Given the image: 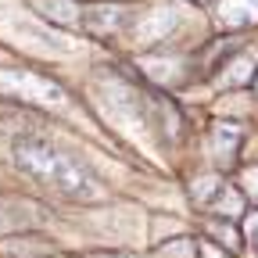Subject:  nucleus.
Listing matches in <instances>:
<instances>
[{"instance_id":"obj_6","label":"nucleus","mask_w":258,"mask_h":258,"mask_svg":"<svg viewBox=\"0 0 258 258\" xmlns=\"http://www.w3.org/2000/svg\"><path fill=\"white\" fill-rule=\"evenodd\" d=\"M47 18H54V22H72L76 15H79V8L72 4V0H32Z\"/></svg>"},{"instance_id":"obj_7","label":"nucleus","mask_w":258,"mask_h":258,"mask_svg":"<svg viewBox=\"0 0 258 258\" xmlns=\"http://www.w3.org/2000/svg\"><path fill=\"white\" fill-rule=\"evenodd\" d=\"M240 144V129L237 125H215V151H219V161H226Z\"/></svg>"},{"instance_id":"obj_5","label":"nucleus","mask_w":258,"mask_h":258,"mask_svg":"<svg viewBox=\"0 0 258 258\" xmlns=\"http://www.w3.org/2000/svg\"><path fill=\"white\" fill-rule=\"evenodd\" d=\"M208 208L219 212V215H240V208H244V194H240V190H230V186H219L215 198H208Z\"/></svg>"},{"instance_id":"obj_1","label":"nucleus","mask_w":258,"mask_h":258,"mask_svg":"<svg viewBox=\"0 0 258 258\" xmlns=\"http://www.w3.org/2000/svg\"><path fill=\"white\" fill-rule=\"evenodd\" d=\"M15 161L18 169H25L32 179L47 183L50 190L64 194V198H76V201H86V198H97L101 194V183L90 176V169L69 151H61L47 140H36V137H22L15 140Z\"/></svg>"},{"instance_id":"obj_8","label":"nucleus","mask_w":258,"mask_h":258,"mask_svg":"<svg viewBox=\"0 0 258 258\" xmlns=\"http://www.w3.org/2000/svg\"><path fill=\"white\" fill-rule=\"evenodd\" d=\"M158 258H194V244H190V240H176V244H169V247H161Z\"/></svg>"},{"instance_id":"obj_10","label":"nucleus","mask_w":258,"mask_h":258,"mask_svg":"<svg viewBox=\"0 0 258 258\" xmlns=\"http://www.w3.org/2000/svg\"><path fill=\"white\" fill-rule=\"evenodd\" d=\"M254 79H258V76H254ZM254 86H258V83H254Z\"/></svg>"},{"instance_id":"obj_2","label":"nucleus","mask_w":258,"mask_h":258,"mask_svg":"<svg viewBox=\"0 0 258 258\" xmlns=\"http://www.w3.org/2000/svg\"><path fill=\"white\" fill-rule=\"evenodd\" d=\"M0 93L8 97H22V101H32L40 108H61L69 101L61 83L54 79H43V76H32V72H0Z\"/></svg>"},{"instance_id":"obj_9","label":"nucleus","mask_w":258,"mask_h":258,"mask_svg":"<svg viewBox=\"0 0 258 258\" xmlns=\"http://www.w3.org/2000/svg\"><path fill=\"white\" fill-rule=\"evenodd\" d=\"M251 233L258 237V215H251Z\"/></svg>"},{"instance_id":"obj_11","label":"nucleus","mask_w":258,"mask_h":258,"mask_svg":"<svg viewBox=\"0 0 258 258\" xmlns=\"http://www.w3.org/2000/svg\"><path fill=\"white\" fill-rule=\"evenodd\" d=\"M205 4H208V0H205Z\"/></svg>"},{"instance_id":"obj_3","label":"nucleus","mask_w":258,"mask_h":258,"mask_svg":"<svg viewBox=\"0 0 258 258\" xmlns=\"http://www.w3.org/2000/svg\"><path fill=\"white\" fill-rule=\"evenodd\" d=\"M83 18H86V29H90V32L108 36V32H118V29H122L125 11H122L118 4H90V8L83 11Z\"/></svg>"},{"instance_id":"obj_4","label":"nucleus","mask_w":258,"mask_h":258,"mask_svg":"<svg viewBox=\"0 0 258 258\" xmlns=\"http://www.w3.org/2000/svg\"><path fill=\"white\" fill-rule=\"evenodd\" d=\"M219 18H222L226 25L244 29V25H251V22L258 18V0H226V4L219 8Z\"/></svg>"}]
</instances>
